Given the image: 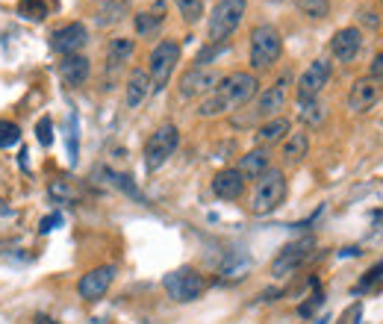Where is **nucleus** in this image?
<instances>
[{"instance_id":"obj_1","label":"nucleus","mask_w":383,"mask_h":324,"mask_svg":"<svg viewBox=\"0 0 383 324\" xmlns=\"http://www.w3.org/2000/svg\"><path fill=\"white\" fill-rule=\"evenodd\" d=\"M260 92V83L254 74L248 71H233L227 77L219 80V86H215L204 101L197 106V116L201 118H215V116H224V112H233L245 106L248 101H254V94Z\"/></svg>"},{"instance_id":"obj_2","label":"nucleus","mask_w":383,"mask_h":324,"mask_svg":"<svg viewBox=\"0 0 383 324\" xmlns=\"http://www.w3.org/2000/svg\"><path fill=\"white\" fill-rule=\"evenodd\" d=\"M286 201V174L280 168H269L265 174L257 177V186L251 194V213L254 216H269L274 209Z\"/></svg>"},{"instance_id":"obj_3","label":"nucleus","mask_w":383,"mask_h":324,"mask_svg":"<svg viewBox=\"0 0 383 324\" xmlns=\"http://www.w3.org/2000/svg\"><path fill=\"white\" fill-rule=\"evenodd\" d=\"M248 9V0H219L207 21V42L209 44H227V39L242 24V15Z\"/></svg>"},{"instance_id":"obj_4","label":"nucleus","mask_w":383,"mask_h":324,"mask_svg":"<svg viewBox=\"0 0 383 324\" xmlns=\"http://www.w3.org/2000/svg\"><path fill=\"white\" fill-rule=\"evenodd\" d=\"M162 289H165V295H169L171 301L177 304H192L204 295V289H207V280H204V274L192 268V266H183V268H174L169 271L162 278Z\"/></svg>"},{"instance_id":"obj_5","label":"nucleus","mask_w":383,"mask_h":324,"mask_svg":"<svg viewBox=\"0 0 383 324\" xmlns=\"http://www.w3.org/2000/svg\"><path fill=\"white\" fill-rule=\"evenodd\" d=\"M283 54V36L280 30L272 24H260L251 32V68L254 71H265L280 59Z\"/></svg>"},{"instance_id":"obj_6","label":"nucleus","mask_w":383,"mask_h":324,"mask_svg":"<svg viewBox=\"0 0 383 324\" xmlns=\"http://www.w3.org/2000/svg\"><path fill=\"white\" fill-rule=\"evenodd\" d=\"M180 144V130L174 124H162L157 127L151 139L145 142V168L147 171H159L165 162L171 159V154L177 151Z\"/></svg>"},{"instance_id":"obj_7","label":"nucleus","mask_w":383,"mask_h":324,"mask_svg":"<svg viewBox=\"0 0 383 324\" xmlns=\"http://www.w3.org/2000/svg\"><path fill=\"white\" fill-rule=\"evenodd\" d=\"M177 62H180V44L171 42V39L159 42L151 51V56H147V74H151V83H154L157 92H162L165 86H169Z\"/></svg>"},{"instance_id":"obj_8","label":"nucleus","mask_w":383,"mask_h":324,"mask_svg":"<svg viewBox=\"0 0 383 324\" xmlns=\"http://www.w3.org/2000/svg\"><path fill=\"white\" fill-rule=\"evenodd\" d=\"M312 254H315V239L312 236L289 242V245H283L280 254L274 256L272 274H274V278H289V274H295L298 268L307 263V259H312Z\"/></svg>"},{"instance_id":"obj_9","label":"nucleus","mask_w":383,"mask_h":324,"mask_svg":"<svg viewBox=\"0 0 383 324\" xmlns=\"http://www.w3.org/2000/svg\"><path fill=\"white\" fill-rule=\"evenodd\" d=\"M330 74H333V65L330 59H312L304 74L298 77V104H310V101H319V94L324 92V86L330 83Z\"/></svg>"},{"instance_id":"obj_10","label":"nucleus","mask_w":383,"mask_h":324,"mask_svg":"<svg viewBox=\"0 0 383 324\" xmlns=\"http://www.w3.org/2000/svg\"><path fill=\"white\" fill-rule=\"evenodd\" d=\"M86 42H89V30H86V24H80V21H71V24H65V27L51 32V47L56 54H62V56L80 54L83 47H86Z\"/></svg>"},{"instance_id":"obj_11","label":"nucleus","mask_w":383,"mask_h":324,"mask_svg":"<svg viewBox=\"0 0 383 324\" xmlns=\"http://www.w3.org/2000/svg\"><path fill=\"white\" fill-rule=\"evenodd\" d=\"M112 280H115V268L112 266H97L80 278L77 292H80L83 301H101L107 295V289L112 286Z\"/></svg>"},{"instance_id":"obj_12","label":"nucleus","mask_w":383,"mask_h":324,"mask_svg":"<svg viewBox=\"0 0 383 324\" xmlns=\"http://www.w3.org/2000/svg\"><path fill=\"white\" fill-rule=\"evenodd\" d=\"M219 74L215 71H209V68H192V71H186L180 77V86H177V92H180V97H207L215 86H219Z\"/></svg>"},{"instance_id":"obj_13","label":"nucleus","mask_w":383,"mask_h":324,"mask_svg":"<svg viewBox=\"0 0 383 324\" xmlns=\"http://www.w3.org/2000/svg\"><path fill=\"white\" fill-rule=\"evenodd\" d=\"M289 77H280L274 86H269L262 94H260V101L254 106V121L257 118H277V112L286 106V97H289Z\"/></svg>"},{"instance_id":"obj_14","label":"nucleus","mask_w":383,"mask_h":324,"mask_svg":"<svg viewBox=\"0 0 383 324\" xmlns=\"http://www.w3.org/2000/svg\"><path fill=\"white\" fill-rule=\"evenodd\" d=\"M363 51V32L357 27H342L333 32V39H330V54L333 59H339V62H354Z\"/></svg>"},{"instance_id":"obj_15","label":"nucleus","mask_w":383,"mask_h":324,"mask_svg":"<svg viewBox=\"0 0 383 324\" xmlns=\"http://www.w3.org/2000/svg\"><path fill=\"white\" fill-rule=\"evenodd\" d=\"M377 101H380V80H375L369 74L354 80L351 92H348V109H351V112H365V109H372Z\"/></svg>"},{"instance_id":"obj_16","label":"nucleus","mask_w":383,"mask_h":324,"mask_svg":"<svg viewBox=\"0 0 383 324\" xmlns=\"http://www.w3.org/2000/svg\"><path fill=\"white\" fill-rule=\"evenodd\" d=\"M212 192L221 201H239L245 192V174L239 168H224L212 177Z\"/></svg>"},{"instance_id":"obj_17","label":"nucleus","mask_w":383,"mask_h":324,"mask_svg":"<svg viewBox=\"0 0 383 324\" xmlns=\"http://www.w3.org/2000/svg\"><path fill=\"white\" fill-rule=\"evenodd\" d=\"M89 74H92V62H89L86 56H83V54L62 56V62H59V77H62V83H65V86L77 89V86L86 83Z\"/></svg>"},{"instance_id":"obj_18","label":"nucleus","mask_w":383,"mask_h":324,"mask_svg":"<svg viewBox=\"0 0 383 324\" xmlns=\"http://www.w3.org/2000/svg\"><path fill=\"white\" fill-rule=\"evenodd\" d=\"M151 89H154V83H151V74L142 71V68L130 71V77H127V89H124V104H127L130 109L142 106V101H145L147 94H151Z\"/></svg>"},{"instance_id":"obj_19","label":"nucleus","mask_w":383,"mask_h":324,"mask_svg":"<svg viewBox=\"0 0 383 324\" xmlns=\"http://www.w3.org/2000/svg\"><path fill=\"white\" fill-rule=\"evenodd\" d=\"M133 51H136V42L133 39H112L109 51H107V74H118L130 62Z\"/></svg>"},{"instance_id":"obj_20","label":"nucleus","mask_w":383,"mask_h":324,"mask_svg":"<svg viewBox=\"0 0 383 324\" xmlns=\"http://www.w3.org/2000/svg\"><path fill=\"white\" fill-rule=\"evenodd\" d=\"M292 124L286 118H269L260 130H257V142L262 148H269V144H277V142H286Z\"/></svg>"},{"instance_id":"obj_21","label":"nucleus","mask_w":383,"mask_h":324,"mask_svg":"<svg viewBox=\"0 0 383 324\" xmlns=\"http://www.w3.org/2000/svg\"><path fill=\"white\" fill-rule=\"evenodd\" d=\"M162 4L154 6V12H136V18H133V24H136V32L142 39H151L157 36V32L162 30V21H165V15H162Z\"/></svg>"},{"instance_id":"obj_22","label":"nucleus","mask_w":383,"mask_h":324,"mask_svg":"<svg viewBox=\"0 0 383 324\" xmlns=\"http://www.w3.org/2000/svg\"><path fill=\"white\" fill-rule=\"evenodd\" d=\"M310 151V136L307 133H289L286 142H283V159L289 162V166H298Z\"/></svg>"},{"instance_id":"obj_23","label":"nucleus","mask_w":383,"mask_h":324,"mask_svg":"<svg viewBox=\"0 0 383 324\" xmlns=\"http://www.w3.org/2000/svg\"><path fill=\"white\" fill-rule=\"evenodd\" d=\"M272 166H269V151H262V148H257V151H248L242 159H239V171L245 174V177H260V174H265Z\"/></svg>"},{"instance_id":"obj_24","label":"nucleus","mask_w":383,"mask_h":324,"mask_svg":"<svg viewBox=\"0 0 383 324\" xmlns=\"http://www.w3.org/2000/svg\"><path fill=\"white\" fill-rule=\"evenodd\" d=\"M130 9V0H104V6L97 9V24L101 27H112V24H118L124 15Z\"/></svg>"},{"instance_id":"obj_25","label":"nucleus","mask_w":383,"mask_h":324,"mask_svg":"<svg viewBox=\"0 0 383 324\" xmlns=\"http://www.w3.org/2000/svg\"><path fill=\"white\" fill-rule=\"evenodd\" d=\"M104 177H107V183L109 186H115L118 192H124V194H130L133 201H139V204H145V194L139 192V186L130 180L127 174H118V171H109V168H104Z\"/></svg>"},{"instance_id":"obj_26","label":"nucleus","mask_w":383,"mask_h":324,"mask_svg":"<svg viewBox=\"0 0 383 324\" xmlns=\"http://www.w3.org/2000/svg\"><path fill=\"white\" fill-rule=\"evenodd\" d=\"M177 12L183 15V21L186 24H197L204 15V0H174Z\"/></svg>"},{"instance_id":"obj_27","label":"nucleus","mask_w":383,"mask_h":324,"mask_svg":"<svg viewBox=\"0 0 383 324\" xmlns=\"http://www.w3.org/2000/svg\"><path fill=\"white\" fill-rule=\"evenodd\" d=\"M292 4L310 18H327L330 12V0H292Z\"/></svg>"},{"instance_id":"obj_28","label":"nucleus","mask_w":383,"mask_h":324,"mask_svg":"<svg viewBox=\"0 0 383 324\" xmlns=\"http://www.w3.org/2000/svg\"><path fill=\"white\" fill-rule=\"evenodd\" d=\"M301 109H298V118H301L304 124H322L324 121V106L319 101H310V104H298Z\"/></svg>"},{"instance_id":"obj_29","label":"nucleus","mask_w":383,"mask_h":324,"mask_svg":"<svg viewBox=\"0 0 383 324\" xmlns=\"http://www.w3.org/2000/svg\"><path fill=\"white\" fill-rule=\"evenodd\" d=\"M18 12L24 15L27 21H44V18H47L44 0H21V4H18Z\"/></svg>"},{"instance_id":"obj_30","label":"nucleus","mask_w":383,"mask_h":324,"mask_svg":"<svg viewBox=\"0 0 383 324\" xmlns=\"http://www.w3.org/2000/svg\"><path fill=\"white\" fill-rule=\"evenodd\" d=\"M21 142V127L15 121H0V148H12Z\"/></svg>"},{"instance_id":"obj_31","label":"nucleus","mask_w":383,"mask_h":324,"mask_svg":"<svg viewBox=\"0 0 383 324\" xmlns=\"http://www.w3.org/2000/svg\"><path fill=\"white\" fill-rule=\"evenodd\" d=\"M227 51V44H207L201 54L195 56V68H207V65L215 59V56H221Z\"/></svg>"},{"instance_id":"obj_32","label":"nucleus","mask_w":383,"mask_h":324,"mask_svg":"<svg viewBox=\"0 0 383 324\" xmlns=\"http://www.w3.org/2000/svg\"><path fill=\"white\" fill-rule=\"evenodd\" d=\"M36 139H39L42 148H51V144H54V121L51 118H42L36 124Z\"/></svg>"},{"instance_id":"obj_33","label":"nucleus","mask_w":383,"mask_h":324,"mask_svg":"<svg viewBox=\"0 0 383 324\" xmlns=\"http://www.w3.org/2000/svg\"><path fill=\"white\" fill-rule=\"evenodd\" d=\"M68 159L71 166L77 162V116L68 118Z\"/></svg>"},{"instance_id":"obj_34","label":"nucleus","mask_w":383,"mask_h":324,"mask_svg":"<svg viewBox=\"0 0 383 324\" xmlns=\"http://www.w3.org/2000/svg\"><path fill=\"white\" fill-rule=\"evenodd\" d=\"M59 224H62V216H59V213L44 216V218H42V224H39V233H51V230H56Z\"/></svg>"},{"instance_id":"obj_35","label":"nucleus","mask_w":383,"mask_h":324,"mask_svg":"<svg viewBox=\"0 0 383 324\" xmlns=\"http://www.w3.org/2000/svg\"><path fill=\"white\" fill-rule=\"evenodd\" d=\"M51 194L54 198H62V201H74V192L65 186L62 180H56V183H51Z\"/></svg>"},{"instance_id":"obj_36","label":"nucleus","mask_w":383,"mask_h":324,"mask_svg":"<svg viewBox=\"0 0 383 324\" xmlns=\"http://www.w3.org/2000/svg\"><path fill=\"white\" fill-rule=\"evenodd\" d=\"M360 24H365V27H377L380 24V18H377V12L375 9H360Z\"/></svg>"},{"instance_id":"obj_37","label":"nucleus","mask_w":383,"mask_h":324,"mask_svg":"<svg viewBox=\"0 0 383 324\" xmlns=\"http://www.w3.org/2000/svg\"><path fill=\"white\" fill-rule=\"evenodd\" d=\"M369 77H375V80H383V54H377V56H375L372 68H369Z\"/></svg>"},{"instance_id":"obj_38","label":"nucleus","mask_w":383,"mask_h":324,"mask_svg":"<svg viewBox=\"0 0 383 324\" xmlns=\"http://www.w3.org/2000/svg\"><path fill=\"white\" fill-rule=\"evenodd\" d=\"M32 324H56V321L47 318V316H36V321H32Z\"/></svg>"},{"instance_id":"obj_39","label":"nucleus","mask_w":383,"mask_h":324,"mask_svg":"<svg viewBox=\"0 0 383 324\" xmlns=\"http://www.w3.org/2000/svg\"><path fill=\"white\" fill-rule=\"evenodd\" d=\"M357 254H360V248H345L342 251V256H357Z\"/></svg>"},{"instance_id":"obj_40","label":"nucleus","mask_w":383,"mask_h":324,"mask_svg":"<svg viewBox=\"0 0 383 324\" xmlns=\"http://www.w3.org/2000/svg\"><path fill=\"white\" fill-rule=\"evenodd\" d=\"M380 6H383V0H380Z\"/></svg>"}]
</instances>
